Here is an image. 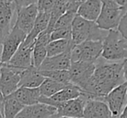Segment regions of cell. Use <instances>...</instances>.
Listing matches in <instances>:
<instances>
[{"mask_svg":"<svg viewBox=\"0 0 127 118\" xmlns=\"http://www.w3.org/2000/svg\"><path fill=\"white\" fill-rule=\"evenodd\" d=\"M126 59L95 63L93 75L82 90V95L88 100L103 101L113 89L126 83Z\"/></svg>","mask_w":127,"mask_h":118,"instance_id":"6da1fadb","label":"cell"},{"mask_svg":"<svg viewBox=\"0 0 127 118\" xmlns=\"http://www.w3.org/2000/svg\"><path fill=\"white\" fill-rule=\"evenodd\" d=\"M101 57L107 62H120L127 57V39L117 30H110L102 41Z\"/></svg>","mask_w":127,"mask_h":118,"instance_id":"7a4b0ae2","label":"cell"},{"mask_svg":"<svg viewBox=\"0 0 127 118\" xmlns=\"http://www.w3.org/2000/svg\"><path fill=\"white\" fill-rule=\"evenodd\" d=\"M127 13V4L121 5L117 0L102 1V7L95 24L100 30H117L121 18Z\"/></svg>","mask_w":127,"mask_h":118,"instance_id":"3957f363","label":"cell"},{"mask_svg":"<svg viewBox=\"0 0 127 118\" xmlns=\"http://www.w3.org/2000/svg\"><path fill=\"white\" fill-rule=\"evenodd\" d=\"M107 31L102 30L95 22H90L76 15L71 24V42L74 45L87 40L103 41Z\"/></svg>","mask_w":127,"mask_h":118,"instance_id":"277c9868","label":"cell"},{"mask_svg":"<svg viewBox=\"0 0 127 118\" xmlns=\"http://www.w3.org/2000/svg\"><path fill=\"white\" fill-rule=\"evenodd\" d=\"M16 5V22L15 26L21 30L25 35L32 30L37 16V1H14Z\"/></svg>","mask_w":127,"mask_h":118,"instance_id":"5b68a950","label":"cell"},{"mask_svg":"<svg viewBox=\"0 0 127 118\" xmlns=\"http://www.w3.org/2000/svg\"><path fill=\"white\" fill-rule=\"evenodd\" d=\"M102 53V41L87 40L74 45L71 51V61L95 64Z\"/></svg>","mask_w":127,"mask_h":118,"instance_id":"8992f818","label":"cell"},{"mask_svg":"<svg viewBox=\"0 0 127 118\" xmlns=\"http://www.w3.org/2000/svg\"><path fill=\"white\" fill-rule=\"evenodd\" d=\"M95 70V64L85 62H72L71 63L69 70L70 83L78 87L80 90H83L89 80L92 76Z\"/></svg>","mask_w":127,"mask_h":118,"instance_id":"52a82bcc","label":"cell"},{"mask_svg":"<svg viewBox=\"0 0 127 118\" xmlns=\"http://www.w3.org/2000/svg\"><path fill=\"white\" fill-rule=\"evenodd\" d=\"M25 37L26 35L17 26L13 25L11 30L4 38L1 46V64H7L9 62L19 46L24 43Z\"/></svg>","mask_w":127,"mask_h":118,"instance_id":"ba28073f","label":"cell"},{"mask_svg":"<svg viewBox=\"0 0 127 118\" xmlns=\"http://www.w3.org/2000/svg\"><path fill=\"white\" fill-rule=\"evenodd\" d=\"M22 71L10 67L5 64H1L0 68V92L3 97L14 93L18 89L20 73Z\"/></svg>","mask_w":127,"mask_h":118,"instance_id":"9c48e42d","label":"cell"},{"mask_svg":"<svg viewBox=\"0 0 127 118\" xmlns=\"http://www.w3.org/2000/svg\"><path fill=\"white\" fill-rule=\"evenodd\" d=\"M103 102L106 103L112 117H118L127 103V82L114 88Z\"/></svg>","mask_w":127,"mask_h":118,"instance_id":"30bf717a","label":"cell"},{"mask_svg":"<svg viewBox=\"0 0 127 118\" xmlns=\"http://www.w3.org/2000/svg\"><path fill=\"white\" fill-rule=\"evenodd\" d=\"M88 99L83 95L78 98L58 103L55 108L57 109V116L67 118H83L84 109Z\"/></svg>","mask_w":127,"mask_h":118,"instance_id":"8fae6325","label":"cell"},{"mask_svg":"<svg viewBox=\"0 0 127 118\" xmlns=\"http://www.w3.org/2000/svg\"><path fill=\"white\" fill-rule=\"evenodd\" d=\"M15 14L16 5L14 1L0 0V48L12 29L11 22Z\"/></svg>","mask_w":127,"mask_h":118,"instance_id":"7c38bea8","label":"cell"},{"mask_svg":"<svg viewBox=\"0 0 127 118\" xmlns=\"http://www.w3.org/2000/svg\"><path fill=\"white\" fill-rule=\"evenodd\" d=\"M32 50H33V44L32 45H25L22 44L15 52L12 57L7 63L8 66L14 69L23 71L32 65Z\"/></svg>","mask_w":127,"mask_h":118,"instance_id":"4fadbf2b","label":"cell"},{"mask_svg":"<svg viewBox=\"0 0 127 118\" xmlns=\"http://www.w3.org/2000/svg\"><path fill=\"white\" fill-rule=\"evenodd\" d=\"M81 95H82L81 90L78 87L75 86V85H72L71 83H70V84H68L63 90H61L59 92L55 94L51 97L46 98V97L40 96V98H39V103L47 104V105L52 106V107L55 108V106L58 103L78 98Z\"/></svg>","mask_w":127,"mask_h":118,"instance_id":"5bb4252c","label":"cell"},{"mask_svg":"<svg viewBox=\"0 0 127 118\" xmlns=\"http://www.w3.org/2000/svg\"><path fill=\"white\" fill-rule=\"evenodd\" d=\"M57 116L56 108L44 103L25 106L16 118H53Z\"/></svg>","mask_w":127,"mask_h":118,"instance_id":"9a60e30c","label":"cell"},{"mask_svg":"<svg viewBox=\"0 0 127 118\" xmlns=\"http://www.w3.org/2000/svg\"><path fill=\"white\" fill-rule=\"evenodd\" d=\"M71 51H65L58 56L46 57L38 68L39 71H68L71 66Z\"/></svg>","mask_w":127,"mask_h":118,"instance_id":"2e32d148","label":"cell"},{"mask_svg":"<svg viewBox=\"0 0 127 118\" xmlns=\"http://www.w3.org/2000/svg\"><path fill=\"white\" fill-rule=\"evenodd\" d=\"M51 34L45 30L40 33L34 41L32 50V65L38 69L46 58V46L51 42Z\"/></svg>","mask_w":127,"mask_h":118,"instance_id":"e0dca14e","label":"cell"},{"mask_svg":"<svg viewBox=\"0 0 127 118\" xmlns=\"http://www.w3.org/2000/svg\"><path fill=\"white\" fill-rule=\"evenodd\" d=\"M83 118H112V116L104 102L88 100L85 106Z\"/></svg>","mask_w":127,"mask_h":118,"instance_id":"ac0fdd59","label":"cell"},{"mask_svg":"<svg viewBox=\"0 0 127 118\" xmlns=\"http://www.w3.org/2000/svg\"><path fill=\"white\" fill-rule=\"evenodd\" d=\"M45 77L42 76L39 71L34 66L23 70L20 73V80L18 83V88H30L36 89L38 88L41 83L44 82Z\"/></svg>","mask_w":127,"mask_h":118,"instance_id":"d6986e66","label":"cell"},{"mask_svg":"<svg viewBox=\"0 0 127 118\" xmlns=\"http://www.w3.org/2000/svg\"><path fill=\"white\" fill-rule=\"evenodd\" d=\"M102 7V1L99 0H86L82 1L77 11V15L85 20L96 22L99 16Z\"/></svg>","mask_w":127,"mask_h":118,"instance_id":"ffe728a7","label":"cell"},{"mask_svg":"<svg viewBox=\"0 0 127 118\" xmlns=\"http://www.w3.org/2000/svg\"><path fill=\"white\" fill-rule=\"evenodd\" d=\"M50 14L48 12H38L36 18L35 23L33 24L31 32L26 36L23 44L25 45H32L34 44V41L37 38V37L40 33L46 30L49 24L50 20Z\"/></svg>","mask_w":127,"mask_h":118,"instance_id":"44dd1931","label":"cell"},{"mask_svg":"<svg viewBox=\"0 0 127 118\" xmlns=\"http://www.w3.org/2000/svg\"><path fill=\"white\" fill-rule=\"evenodd\" d=\"M10 95L16 99L18 102H20L25 107L39 103V98L41 96L38 88L30 89L23 88V87L18 88L14 93Z\"/></svg>","mask_w":127,"mask_h":118,"instance_id":"7402d4cb","label":"cell"},{"mask_svg":"<svg viewBox=\"0 0 127 118\" xmlns=\"http://www.w3.org/2000/svg\"><path fill=\"white\" fill-rule=\"evenodd\" d=\"M74 47L71 40H55L51 41L46 46V57L58 56L65 51L71 50Z\"/></svg>","mask_w":127,"mask_h":118,"instance_id":"603a6c76","label":"cell"},{"mask_svg":"<svg viewBox=\"0 0 127 118\" xmlns=\"http://www.w3.org/2000/svg\"><path fill=\"white\" fill-rule=\"evenodd\" d=\"M68 0H55V4L50 14V20L45 31L51 34L54 30V26L58 18L67 11Z\"/></svg>","mask_w":127,"mask_h":118,"instance_id":"cb8c5ba5","label":"cell"},{"mask_svg":"<svg viewBox=\"0 0 127 118\" xmlns=\"http://www.w3.org/2000/svg\"><path fill=\"white\" fill-rule=\"evenodd\" d=\"M68 84H64V83H58L56 81L50 79V78H45L44 80L41 85L38 87V90L40 95L43 97L49 98L59 92L61 90H63L64 87H66Z\"/></svg>","mask_w":127,"mask_h":118,"instance_id":"d4e9b609","label":"cell"},{"mask_svg":"<svg viewBox=\"0 0 127 118\" xmlns=\"http://www.w3.org/2000/svg\"><path fill=\"white\" fill-rule=\"evenodd\" d=\"M25 106L18 102L11 95L4 98V118H16L18 114L24 109Z\"/></svg>","mask_w":127,"mask_h":118,"instance_id":"484cf974","label":"cell"},{"mask_svg":"<svg viewBox=\"0 0 127 118\" xmlns=\"http://www.w3.org/2000/svg\"><path fill=\"white\" fill-rule=\"evenodd\" d=\"M45 78L56 81L64 84H70V75L68 71H39Z\"/></svg>","mask_w":127,"mask_h":118,"instance_id":"4316f807","label":"cell"},{"mask_svg":"<svg viewBox=\"0 0 127 118\" xmlns=\"http://www.w3.org/2000/svg\"><path fill=\"white\" fill-rule=\"evenodd\" d=\"M77 13L72 11H66L63 14L58 20L56 22L54 26V30H59V29H71V24L76 17Z\"/></svg>","mask_w":127,"mask_h":118,"instance_id":"83f0119b","label":"cell"},{"mask_svg":"<svg viewBox=\"0 0 127 118\" xmlns=\"http://www.w3.org/2000/svg\"><path fill=\"white\" fill-rule=\"evenodd\" d=\"M50 38L51 41L55 40H71V29H59L53 30Z\"/></svg>","mask_w":127,"mask_h":118,"instance_id":"f1b7e54d","label":"cell"},{"mask_svg":"<svg viewBox=\"0 0 127 118\" xmlns=\"http://www.w3.org/2000/svg\"><path fill=\"white\" fill-rule=\"evenodd\" d=\"M55 4V0H39L37 1V6L38 12L51 13Z\"/></svg>","mask_w":127,"mask_h":118,"instance_id":"f546056e","label":"cell"},{"mask_svg":"<svg viewBox=\"0 0 127 118\" xmlns=\"http://www.w3.org/2000/svg\"><path fill=\"white\" fill-rule=\"evenodd\" d=\"M117 30L124 37H127V13L121 18Z\"/></svg>","mask_w":127,"mask_h":118,"instance_id":"4dcf8cb0","label":"cell"},{"mask_svg":"<svg viewBox=\"0 0 127 118\" xmlns=\"http://www.w3.org/2000/svg\"><path fill=\"white\" fill-rule=\"evenodd\" d=\"M127 108L125 107V109H124V110L122 111V113L119 115V116H118V118H127Z\"/></svg>","mask_w":127,"mask_h":118,"instance_id":"1f68e13d","label":"cell"},{"mask_svg":"<svg viewBox=\"0 0 127 118\" xmlns=\"http://www.w3.org/2000/svg\"><path fill=\"white\" fill-rule=\"evenodd\" d=\"M0 118H4V115H3V112L1 111V109H0Z\"/></svg>","mask_w":127,"mask_h":118,"instance_id":"d6a6232c","label":"cell"},{"mask_svg":"<svg viewBox=\"0 0 127 118\" xmlns=\"http://www.w3.org/2000/svg\"><path fill=\"white\" fill-rule=\"evenodd\" d=\"M53 118H67V117H58V116H54V117H53Z\"/></svg>","mask_w":127,"mask_h":118,"instance_id":"836d02e7","label":"cell"},{"mask_svg":"<svg viewBox=\"0 0 127 118\" xmlns=\"http://www.w3.org/2000/svg\"><path fill=\"white\" fill-rule=\"evenodd\" d=\"M0 64H1V58H0Z\"/></svg>","mask_w":127,"mask_h":118,"instance_id":"e575fe53","label":"cell"},{"mask_svg":"<svg viewBox=\"0 0 127 118\" xmlns=\"http://www.w3.org/2000/svg\"><path fill=\"white\" fill-rule=\"evenodd\" d=\"M112 118H118V117H112Z\"/></svg>","mask_w":127,"mask_h":118,"instance_id":"d590c367","label":"cell"}]
</instances>
